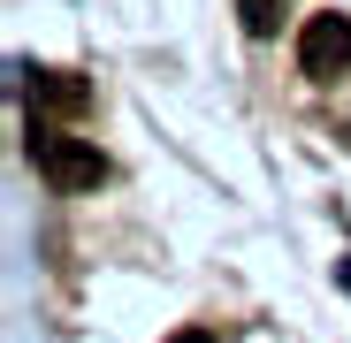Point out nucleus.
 Segmentation results:
<instances>
[{"instance_id": "nucleus-3", "label": "nucleus", "mask_w": 351, "mask_h": 343, "mask_svg": "<svg viewBox=\"0 0 351 343\" xmlns=\"http://www.w3.org/2000/svg\"><path fill=\"white\" fill-rule=\"evenodd\" d=\"M92 107V84L69 77V69H38L31 77V114H62V123H77V114Z\"/></svg>"}, {"instance_id": "nucleus-1", "label": "nucleus", "mask_w": 351, "mask_h": 343, "mask_svg": "<svg viewBox=\"0 0 351 343\" xmlns=\"http://www.w3.org/2000/svg\"><path fill=\"white\" fill-rule=\"evenodd\" d=\"M31 160H38V176H46L53 191H99V183H107V153H99L92 138L53 130V123L31 130Z\"/></svg>"}, {"instance_id": "nucleus-2", "label": "nucleus", "mask_w": 351, "mask_h": 343, "mask_svg": "<svg viewBox=\"0 0 351 343\" xmlns=\"http://www.w3.org/2000/svg\"><path fill=\"white\" fill-rule=\"evenodd\" d=\"M298 69L313 77V84H336L343 69H351V16H306V31H298Z\"/></svg>"}, {"instance_id": "nucleus-5", "label": "nucleus", "mask_w": 351, "mask_h": 343, "mask_svg": "<svg viewBox=\"0 0 351 343\" xmlns=\"http://www.w3.org/2000/svg\"><path fill=\"white\" fill-rule=\"evenodd\" d=\"M168 343H214V335H206V328H176Z\"/></svg>"}, {"instance_id": "nucleus-4", "label": "nucleus", "mask_w": 351, "mask_h": 343, "mask_svg": "<svg viewBox=\"0 0 351 343\" xmlns=\"http://www.w3.org/2000/svg\"><path fill=\"white\" fill-rule=\"evenodd\" d=\"M237 16H245V31H252V38H267V31L282 23V8H275V0H237Z\"/></svg>"}]
</instances>
